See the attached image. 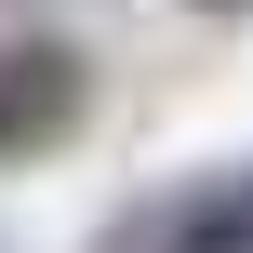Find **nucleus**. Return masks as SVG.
I'll list each match as a JSON object with an SVG mask.
<instances>
[{
  "instance_id": "f03ea898",
  "label": "nucleus",
  "mask_w": 253,
  "mask_h": 253,
  "mask_svg": "<svg viewBox=\"0 0 253 253\" xmlns=\"http://www.w3.org/2000/svg\"><path fill=\"white\" fill-rule=\"evenodd\" d=\"M80 107H93V53L80 40H53V27L0 40V173L13 160H53L80 133Z\"/></svg>"
},
{
  "instance_id": "7ed1b4c3",
  "label": "nucleus",
  "mask_w": 253,
  "mask_h": 253,
  "mask_svg": "<svg viewBox=\"0 0 253 253\" xmlns=\"http://www.w3.org/2000/svg\"><path fill=\"white\" fill-rule=\"evenodd\" d=\"M200 13H253V0H200Z\"/></svg>"
},
{
  "instance_id": "f257e3e1",
  "label": "nucleus",
  "mask_w": 253,
  "mask_h": 253,
  "mask_svg": "<svg viewBox=\"0 0 253 253\" xmlns=\"http://www.w3.org/2000/svg\"><path fill=\"white\" fill-rule=\"evenodd\" d=\"M93 253H253V160H213V173H187V187L107 213Z\"/></svg>"
}]
</instances>
